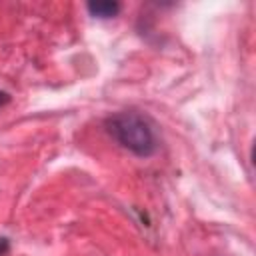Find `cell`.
<instances>
[{"mask_svg":"<svg viewBox=\"0 0 256 256\" xmlns=\"http://www.w3.org/2000/svg\"><path fill=\"white\" fill-rule=\"evenodd\" d=\"M86 10L94 18H114L120 12V4L112 0H98V2H88Z\"/></svg>","mask_w":256,"mask_h":256,"instance_id":"7a4b0ae2","label":"cell"},{"mask_svg":"<svg viewBox=\"0 0 256 256\" xmlns=\"http://www.w3.org/2000/svg\"><path fill=\"white\" fill-rule=\"evenodd\" d=\"M8 250H10V240L6 236H0V256H6Z\"/></svg>","mask_w":256,"mask_h":256,"instance_id":"3957f363","label":"cell"},{"mask_svg":"<svg viewBox=\"0 0 256 256\" xmlns=\"http://www.w3.org/2000/svg\"><path fill=\"white\" fill-rule=\"evenodd\" d=\"M104 128L124 150L138 158H150L158 150V138L152 124L138 112H116L104 120Z\"/></svg>","mask_w":256,"mask_h":256,"instance_id":"6da1fadb","label":"cell"},{"mask_svg":"<svg viewBox=\"0 0 256 256\" xmlns=\"http://www.w3.org/2000/svg\"><path fill=\"white\" fill-rule=\"evenodd\" d=\"M8 102H10V96H8L4 90H0V108H2V106H6Z\"/></svg>","mask_w":256,"mask_h":256,"instance_id":"277c9868","label":"cell"}]
</instances>
